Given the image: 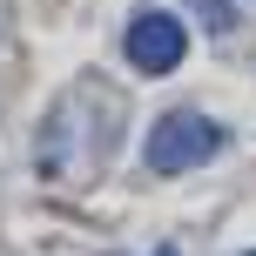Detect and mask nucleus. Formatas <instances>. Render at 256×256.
Instances as JSON below:
<instances>
[{
    "label": "nucleus",
    "mask_w": 256,
    "mask_h": 256,
    "mask_svg": "<svg viewBox=\"0 0 256 256\" xmlns=\"http://www.w3.org/2000/svg\"><path fill=\"white\" fill-rule=\"evenodd\" d=\"M148 256H182V250H176V243H162V250H148Z\"/></svg>",
    "instance_id": "20e7f679"
},
{
    "label": "nucleus",
    "mask_w": 256,
    "mask_h": 256,
    "mask_svg": "<svg viewBox=\"0 0 256 256\" xmlns=\"http://www.w3.org/2000/svg\"><path fill=\"white\" fill-rule=\"evenodd\" d=\"M122 54L135 61V74H176L182 54H189V27L176 14H162V7H142L128 20V34H122Z\"/></svg>",
    "instance_id": "f03ea898"
},
{
    "label": "nucleus",
    "mask_w": 256,
    "mask_h": 256,
    "mask_svg": "<svg viewBox=\"0 0 256 256\" xmlns=\"http://www.w3.org/2000/svg\"><path fill=\"white\" fill-rule=\"evenodd\" d=\"M222 128L209 115H196V108H176V115H162L148 128V142H142V162L155 168V176H182V168H202L222 155Z\"/></svg>",
    "instance_id": "f257e3e1"
},
{
    "label": "nucleus",
    "mask_w": 256,
    "mask_h": 256,
    "mask_svg": "<svg viewBox=\"0 0 256 256\" xmlns=\"http://www.w3.org/2000/svg\"><path fill=\"white\" fill-rule=\"evenodd\" d=\"M189 7L202 14V27H209V34H230V27H236V7H230V0H189Z\"/></svg>",
    "instance_id": "7ed1b4c3"
},
{
    "label": "nucleus",
    "mask_w": 256,
    "mask_h": 256,
    "mask_svg": "<svg viewBox=\"0 0 256 256\" xmlns=\"http://www.w3.org/2000/svg\"><path fill=\"white\" fill-rule=\"evenodd\" d=\"M243 256H256V250H243Z\"/></svg>",
    "instance_id": "39448f33"
}]
</instances>
